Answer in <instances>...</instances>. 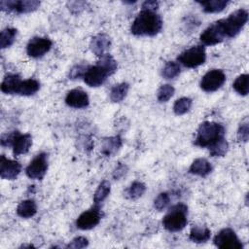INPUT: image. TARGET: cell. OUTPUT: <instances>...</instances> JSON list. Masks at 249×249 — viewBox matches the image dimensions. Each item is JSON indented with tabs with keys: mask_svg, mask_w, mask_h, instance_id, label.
<instances>
[{
	"mask_svg": "<svg viewBox=\"0 0 249 249\" xmlns=\"http://www.w3.org/2000/svg\"><path fill=\"white\" fill-rule=\"evenodd\" d=\"M122 146V139L120 136H113L105 138L102 143V153L106 156L114 155Z\"/></svg>",
	"mask_w": 249,
	"mask_h": 249,
	"instance_id": "cell-22",
	"label": "cell"
},
{
	"mask_svg": "<svg viewBox=\"0 0 249 249\" xmlns=\"http://www.w3.org/2000/svg\"><path fill=\"white\" fill-rule=\"evenodd\" d=\"M116 60L109 53H106L100 57L95 65L88 67L83 78L88 86L96 88L101 86L109 76L116 72Z\"/></svg>",
	"mask_w": 249,
	"mask_h": 249,
	"instance_id": "cell-2",
	"label": "cell"
},
{
	"mask_svg": "<svg viewBox=\"0 0 249 249\" xmlns=\"http://www.w3.org/2000/svg\"><path fill=\"white\" fill-rule=\"evenodd\" d=\"M228 148H229V144L226 141V139L223 138L208 149H209V153L212 157H223L227 153Z\"/></svg>",
	"mask_w": 249,
	"mask_h": 249,
	"instance_id": "cell-31",
	"label": "cell"
},
{
	"mask_svg": "<svg viewBox=\"0 0 249 249\" xmlns=\"http://www.w3.org/2000/svg\"><path fill=\"white\" fill-rule=\"evenodd\" d=\"M215 246L221 249H242L243 245L233 230L226 228L221 230L214 237Z\"/></svg>",
	"mask_w": 249,
	"mask_h": 249,
	"instance_id": "cell-7",
	"label": "cell"
},
{
	"mask_svg": "<svg viewBox=\"0 0 249 249\" xmlns=\"http://www.w3.org/2000/svg\"><path fill=\"white\" fill-rule=\"evenodd\" d=\"M248 20V13L244 9L232 12L227 18L219 19L209 25L201 34L200 41L207 46H213L225 39L236 36Z\"/></svg>",
	"mask_w": 249,
	"mask_h": 249,
	"instance_id": "cell-1",
	"label": "cell"
},
{
	"mask_svg": "<svg viewBox=\"0 0 249 249\" xmlns=\"http://www.w3.org/2000/svg\"><path fill=\"white\" fill-rule=\"evenodd\" d=\"M212 170V165L210 164V162L203 158H198L196 159L190 168H189V172L200 177H205L207 176Z\"/></svg>",
	"mask_w": 249,
	"mask_h": 249,
	"instance_id": "cell-17",
	"label": "cell"
},
{
	"mask_svg": "<svg viewBox=\"0 0 249 249\" xmlns=\"http://www.w3.org/2000/svg\"><path fill=\"white\" fill-rule=\"evenodd\" d=\"M52 45L53 42L49 38L34 37L28 42L26 46V52L29 56L37 58L47 53L51 50Z\"/></svg>",
	"mask_w": 249,
	"mask_h": 249,
	"instance_id": "cell-11",
	"label": "cell"
},
{
	"mask_svg": "<svg viewBox=\"0 0 249 249\" xmlns=\"http://www.w3.org/2000/svg\"><path fill=\"white\" fill-rule=\"evenodd\" d=\"M225 82V73L220 69H212L201 78L200 88L206 92H212L220 89Z\"/></svg>",
	"mask_w": 249,
	"mask_h": 249,
	"instance_id": "cell-9",
	"label": "cell"
},
{
	"mask_svg": "<svg viewBox=\"0 0 249 249\" xmlns=\"http://www.w3.org/2000/svg\"><path fill=\"white\" fill-rule=\"evenodd\" d=\"M101 220V212L98 207H93L83 212L77 219V228L81 230H90L97 226Z\"/></svg>",
	"mask_w": 249,
	"mask_h": 249,
	"instance_id": "cell-12",
	"label": "cell"
},
{
	"mask_svg": "<svg viewBox=\"0 0 249 249\" xmlns=\"http://www.w3.org/2000/svg\"><path fill=\"white\" fill-rule=\"evenodd\" d=\"M188 207L183 203H178L174 205L168 213L162 219V225L168 231H179L183 230L187 223Z\"/></svg>",
	"mask_w": 249,
	"mask_h": 249,
	"instance_id": "cell-5",
	"label": "cell"
},
{
	"mask_svg": "<svg viewBox=\"0 0 249 249\" xmlns=\"http://www.w3.org/2000/svg\"><path fill=\"white\" fill-rule=\"evenodd\" d=\"M233 89L240 95H247L249 91V76L248 74L239 75L232 84Z\"/></svg>",
	"mask_w": 249,
	"mask_h": 249,
	"instance_id": "cell-25",
	"label": "cell"
},
{
	"mask_svg": "<svg viewBox=\"0 0 249 249\" xmlns=\"http://www.w3.org/2000/svg\"><path fill=\"white\" fill-rule=\"evenodd\" d=\"M89 245V241L86 237L84 236H78L75 237L66 247L67 248H74V249H80V248H84L87 247Z\"/></svg>",
	"mask_w": 249,
	"mask_h": 249,
	"instance_id": "cell-36",
	"label": "cell"
},
{
	"mask_svg": "<svg viewBox=\"0 0 249 249\" xmlns=\"http://www.w3.org/2000/svg\"><path fill=\"white\" fill-rule=\"evenodd\" d=\"M110 191H111V186H110V183L106 180L102 181L99 186L97 187L95 193H94V196H93V202L95 204H99L101 203L107 196L108 195L110 194Z\"/></svg>",
	"mask_w": 249,
	"mask_h": 249,
	"instance_id": "cell-26",
	"label": "cell"
},
{
	"mask_svg": "<svg viewBox=\"0 0 249 249\" xmlns=\"http://www.w3.org/2000/svg\"><path fill=\"white\" fill-rule=\"evenodd\" d=\"M21 171L19 162L7 159L4 155L0 158V176L2 179L15 180Z\"/></svg>",
	"mask_w": 249,
	"mask_h": 249,
	"instance_id": "cell-13",
	"label": "cell"
},
{
	"mask_svg": "<svg viewBox=\"0 0 249 249\" xmlns=\"http://www.w3.org/2000/svg\"><path fill=\"white\" fill-rule=\"evenodd\" d=\"M225 127L215 122H203L198 126L195 144L199 147L210 148L225 138Z\"/></svg>",
	"mask_w": 249,
	"mask_h": 249,
	"instance_id": "cell-4",
	"label": "cell"
},
{
	"mask_svg": "<svg viewBox=\"0 0 249 249\" xmlns=\"http://www.w3.org/2000/svg\"><path fill=\"white\" fill-rule=\"evenodd\" d=\"M37 212V205L34 200L26 199L21 201L17 207V213L22 218H31Z\"/></svg>",
	"mask_w": 249,
	"mask_h": 249,
	"instance_id": "cell-19",
	"label": "cell"
},
{
	"mask_svg": "<svg viewBox=\"0 0 249 249\" xmlns=\"http://www.w3.org/2000/svg\"><path fill=\"white\" fill-rule=\"evenodd\" d=\"M211 231L205 227H194L190 231L189 238L196 243H203L209 240Z\"/></svg>",
	"mask_w": 249,
	"mask_h": 249,
	"instance_id": "cell-21",
	"label": "cell"
},
{
	"mask_svg": "<svg viewBox=\"0 0 249 249\" xmlns=\"http://www.w3.org/2000/svg\"><path fill=\"white\" fill-rule=\"evenodd\" d=\"M169 196L167 193H160V195H158V196L155 198V201H154V206L157 210L160 211L162 209H164L168 203H169Z\"/></svg>",
	"mask_w": 249,
	"mask_h": 249,
	"instance_id": "cell-33",
	"label": "cell"
},
{
	"mask_svg": "<svg viewBox=\"0 0 249 249\" xmlns=\"http://www.w3.org/2000/svg\"><path fill=\"white\" fill-rule=\"evenodd\" d=\"M40 89V84L35 79L20 80L16 90V94L19 95H32L38 91Z\"/></svg>",
	"mask_w": 249,
	"mask_h": 249,
	"instance_id": "cell-18",
	"label": "cell"
},
{
	"mask_svg": "<svg viewBox=\"0 0 249 249\" xmlns=\"http://www.w3.org/2000/svg\"><path fill=\"white\" fill-rule=\"evenodd\" d=\"M180 71L181 68L179 63L174 61H168L162 69V76L165 79H174L180 74Z\"/></svg>",
	"mask_w": 249,
	"mask_h": 249,
	"instance_id": "cell-30",
	"label": "cell"
},
{
	"mask_svg": "<svg viewBox=\"0 0 249 249\" xmlns=\"http://www.w3.org/2000/svg\"><path fill=\"white\" fill-rule=\"evenodd\" d=\"M32 145V137L29 133L21 134L18 131H16L14 136L12 146L13 147V154L15 157L19 155L26 154Z\"/></svg>",
	"mask_w": 249,
	"mask_h": 249,
	"instance_id": "cell-15",
	"label": "cell"
},
{
	"mask_svg": "<svg viewBox=\"0 0 249 249\" xmlns=\"http://www.w3.org/2000/svg\"><path fill=\"white\" fill-rule=\"evenodd\" d=\"M192 103H193V101L191 98L181 97L175 101V103L173 105V111L178 116L184 115L185 113H187L190 110Z\"/></svg>",
	"mask_w": 249,
	"mask_h": 249,
	"instance_id": "cell-29",
	"label": "cell"
},
{
	"mask_svg": "<svg viewBox=\"0 0 249 249\" xmlns=\"http://www.w3.org/2000/svg\"><path fill=\"white\" fill-rule=\"evenodd\" d=\"M159 7V3L157 1H145L142 4V9H148V10H153L156 11Z\"/></svg>",
	"mask_w": 249,
	"mask_h": 249,
	"instance_id": "cell-37",
	"label": "cell"
},
{
	"mask_svg": "<svg viewBox=\"0 0 249 249\" xmlns=\"http://www.w3.org/2000/svg\"><path fill=\"white\" fill-rule=\"evenodd\" d=\"M146 191V186L144 183L139 181H134L126 190L127 197L131 199H136L140 197Z\"/></svg>",
	"mask_w": 249,
	"mask_h": 249,
	"instance_id": "cell-28",
	"label": "cell"
},
{
	"mask_svg": "<svg viewBox=\"0 0 249 249\" xmlns=\"http://www.w3.org/2000/svg\"><path fill=\"white\" fill-rule=\"evenodd\" d=\"M125 166L124 165H122V164H120L118 167H117V169H116V171L114 172V174H113V177L115 178V179H118V178H120L121 176H123L124 173H125Z\"/></svg>",
	"mask_w": 249,
	"mask_h": 249,
	"instance_id": "cell-38",
	"label": "cell"
},
{
	"mask_svg": "<svg viewBox=\"0 0 249 249\" xmlns=\"http://www.w3.org/2000/svg\"><path fill=\"white\" fill-rule=\"evenodd\" d=\"M203 9L205 13H219L223 11L229 1L226 0H207V1H198L197 2Z\"/></svg>",
	"mask_w": 249,
	"mask_h": 249,
	"instance_id": "cell-23",
	"label": "cell"
},
{
	"mask_svg": "<svg viewBox=\"0 0 249 249\" xmlns=\"http://www.w3.org/2000/svg\"><path fill=\"white\" fill-rule=\"evenodd\" d=\"M65 103L72 108L80 109L86 108L89 103V99L86 91L81 89H74L67 93L65 97Z\"/></svg>",
	"mask_w": 249,
	"mask_h": 249,
	"instance_id": "cell-14",
	"label": "cell"
},
{
	"mask_svg": "<svg viewBox=\"0 0 249 249\" xmlns=\"http://www.w3.org/2000/svg\"><path fill=\"white\" fill-rule=\"evenodd\" d=\"M178 61L187 68H196L203 64L206 60V53L203 46H194L181 53Z\"/></svg>",
	"mask_w": 249,
	"mask_h": 249,
	"instance_id": "cell-6",
	"label": "cell"
},
{
	"mask_svg": "<svg viewBox=\"0 0 249 249\" xmlns=\"http://www.w3.org/2000/svg\"><path fill=\"white\" fill-rule=\"evenodd\" d=\"M89 65H85V64H78L75 65L69 73V77L70 79H77V78H81L84 77L87 69H88Z\"/></svg>",
	"mask_w": 249,
	"mask_h": 249,
	"instance_id": "cell-35",
	"label": "cell"
},
{
	"mask_svg": "<svg viewBox=\"0 0 249 249\" xmlns=\"http://www.w3.org/2000/svg\"><path fill=\"white\" fill-rule=\"evenodd\" d=\"M48 170V156L46 153L38 154L27 165L25 172L30 179L41 180Z\"/></svg>",
	"mask_w": 249,
	"mask_h": 249,
	"instance_id": "cell-10",
	"label": "cell"
},
{
	"mask_svg": "<svg viewBox=\"0 0 249 249\" xmlns=\"http://www.w3.org/2000/svg\"><path fill=\"white\" fill-rule=\"evenodd\" d=\"M162 28V19L156 11L142 9L134 18L130 31L136 36H155Z\"/></svg>",
	"mask_w": 249,
	"mask_h": 249,
	"instance_id": "cell-3",
	"label": "cell"
},
{
	"mask_svg": "<svg viewBox=\"0 0 249 249\" xmlns=\"http://www.w3.org/2000/svg\"><path fill=\"white\" fill-rule=\"evenodd\" d=\"M20 80L18 74H7L2 81L1 90L7 94H15L17 86Z\"/></svg>",
	"mask_w": 249,
	"mask_h": 249,
	"instance_id": "cell-20",
	"label": "cell"
},
{
	"mask_svg": "<svg viewBox=\"0 0 249 249\" xmlns=\"http://www.w3.org/2000/svg\"><path fill=\"white\" fill-rule=\"evenodd\" d=\"M249 137V124L247 119L242 122L237 130V139L242 142H247Z\"/></svg>",
	"mask_w": 249,
	"mask_h": 249,
	"instance_id": "cell-34",
	"label": "cell"
},
{
	"mask_svg": "<svg viewBox=\"0 0 249 249\" xmlns=\"http://www.w3.org/2000/svg\"><path fill=\"white\" fill-rule=\"evenodd\" d=\"M39 6H40V2L36 0H21V1L2 0L0 2V7L2 11L15 12L18 14L33 12L37 10Z\"/></svg>",
	"mask_w": 249,
	"mask_h": 249,
	"instance_id": "cell-8",
	"label": "cell"
},
{
	"mask_svg": "<svg viewBox=\"0 0 249 249\" xmlns=\"http://www.w3.org/2000/svg\"><path fill=\"white\" fill-rule=\"evenodd\" d=\"M110 46H111V39L108 35L104 33L97 34L94 37H92L89 43V48L91 52L96 56H99V57L106 54V52L109 50Z\"/></svg>",
	"mask_w": 249,
	"mask_h": 249,
	"instance_id": "cell-16",
	"label": "cell"
},
{
	"mask_svg": "<svg viewBox=\"0 0 249 249\" xmlns=\"http://www.w3.org/2000/svg\"><path fill=\"white\" fill-rule=\"evenodd\" d=\"M129 85L125 82L115 85L110 91V99L113 102H121L127 94Z\"/></svg>",
	"mask_w": 249,
	"mask_h": 249,
	"instance_id": "cell-24",
	"label": "cell"
},
{
	"mask_svg": "<svg viewBox=\"0 0 249 249\" xmlns=\"http://www.w3.org/2000/svg\"><path fill=\"white\" fill-rule=\"evenodd\" d=\"M174 91H175V89L171 85H168V84L162 85L158 90V94H157L158 100L160 102L168 101L174 94Z\"/></svg>",
	"mask_w": 249,
	"mask_h": 249,
	"instance_id": "cell-32",
	"label": "cell"
},
{
	"mask_svg": "<svg viewBox=\"0 0 249 249\" xmlns=\"http://www.w3.org/2000/svg\"><path fill=\"white\" fill-rule=\"evenodd\" d=\"M16 36H17V29H15V28L9 27V28L2 30L1 35H0L1 49H5V48L12 46L16 40Z\"/></svg>",
	"mask_w": 249,
	"mask_h": 249,
	"instance_id": "cell-27",
	"label": "cell"
}]
</instances>
